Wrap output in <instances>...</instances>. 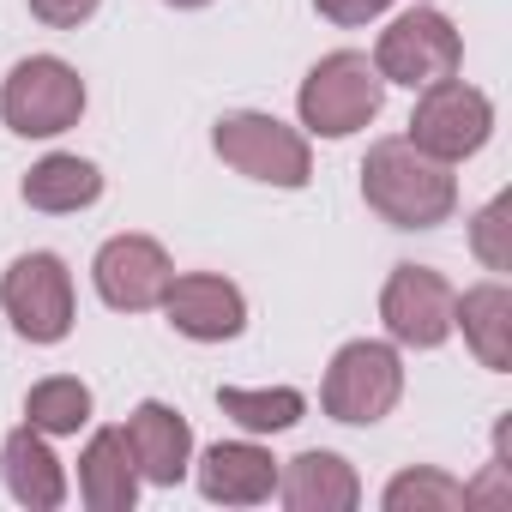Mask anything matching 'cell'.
<instances>
[{
	"mask_svg": "<svg viewBox=\"0 0 512 512\" xmlns=\"http://www.w3.org/2000/svg\"><path fill=\"white\" fill-rule=\"evenodd\" d=\"M25 205L31 211H49V217H73V211H91L103 199V169L91 157H73V151H49L43 163H31L25 175Z\"/></svg>",
	"mask_w": 512,
	"mask_h": 512,
	"instance_id": "18",
	"label": "cell"
},
{
	"mask_svg": "<svg viewBox=\"0 0 512 512\" xmlns=\"http://www.w3.org/2000/svg\"><path fill=\"white\" fill-rule=\"evenodd\" d=\"M79 494L91 512H133L139 500V464L121 428H97L79 452Z\"/></svg>",
	"mask_w": 512,
	"mask_h": 512,
	"instance_id": "16",
	"label": "cell"
},
{
	"mask_svg": "<svg viewBox=\"0 0 512 512\" xmlns=\"http://www.w3.org/2000/svg\"><path fill=\"white\" fill-rule=\"evenodd\" d=\"M217 410L247 434H284L308 416V398L296 386H217Z\"/></svg>",
	"mask_w": 512,
	"mask_h": 512,
	"instance_id": "19",
	"label": "cell"
},
{
	"mask_svg": "<svg viewBox=\"0 0 512 512\" xmlns=\"http://www.w3.org/2000/svg\"><path fill=\"white\" fill-rule=\"evenodd\" d=\"M362 199L392 229H440L458 211V175L410 139H374L362 157Z\"/></svg>",
	"mask_w": 512,
	"mask_h": 512,
	"instance_id": "1",
	"label": "cell"
},
{
	"mask_svg": "<svg viewBox=\"0 0 512 512\" xmlns=\"http://www.w3.org/2000/svg\"><path fill=\"white\" fill-rule=\"evenodd\" d=\"M103 0H31V19H43L49 31H79Z\"/></svg>",
	"mask_w": 512,
	"mask_h": 512,
	"instance_id": "23",
	"label": "cell"
},
{
	"mask_svg": "<svg viewBox=\"0 0 512 512\" xmlns=\"http://www.w3.org/2000/svg\"><path fill=\"white\" fill-rule=\"evenodd\" d=\"M398 398H404V356H398V344H380V338L344 344L320 380V410L344 428L386 422L398 410Z\"/></svg>",
	"mask_w": 512,
	"mask_h": 512,
	"instance_id": "4",
	"label": "cell"
},
{
	"mask_svg": "<svg viewBox=\"0 0 512 512\" xmlns=\"http://www.w3.org/2000/svg\"><path fill=\"white\" fill-rule=\"evenodd\" d=\"M0 476H7V494L31 512H55L67 500V470H61L49 434H37L31 422H19L0 440Z\"/></svg>",
	"mask_w": 512,
	"mask_h": 512,
	"instance_id": "15",
	"label": "cell"
},
{
	"mask_svg": "<svg viewBox=\"0 0 512 512\" xmlns=\"http://www.w3.org/2000/svg\"><path fill=\"white\" fill-rule=\"evenodd\" d=\"M452 308H458V290L434 266H392L380 290V326L404 350H440L452 338Z\"/></svg>",
	"mask_w": 512,
	"mask_h": 512,
	"instance_id": "9",
	"label": "cell"
},
{
	"mask_svg": "<svg viewBox=\"0 0 512 512\" xmlns=\"http://www.w3.org/2000/svg\"><path fill=\"white\" fill-rule=\"evenodd\" d=\"M163 7H175V13H199V7H211V0H163Z\"/></svg>",
	"mask_w": 512,
	"mask_h": 512,
	"instance_id": "25",
	"label": "cell"
},
{
	"mask_svg": "<svg viewBox=\"0 0 512 512\" xmlns=\"http://www.w3.org/2000/svg\"><path fill=\"white\" fill-rule=\"evenodd\" d=\"M211 151L247 175V181H266V187H308L314 181V151H308V133H296L290 121L278 115H260V109H235L211 127Z\"/></svg>",
	"mask_w": 512,
	"mask_h": 512,
	"instance_id": "3",
	"label": "cell"
},
{
	"mask_svg": "<svg viewBox=\"0 0 512 512\" xmlns=\"http://www.w3.org/2000/svg\"><path fill=\"white\" fill-rule=\"evenodd\" d=\"M157 308L193 344H229L247 326V296L229 278H217V272H181V278H169V290H163Z\"/></svg>",
	"mask_w": 512,
	"mask_h": 512,
	"instance_id": "11",
	"label": "cell"
},
{
	"mask_svg": "<svg viewBox=\"0 0 512 512\" xmlns=\"http://www.w3.org/2000/svg\"><path fill=\"white\" fill-rule=\"evenodd\" d=\"M193 482L211 506H260L278 494V458L260 440H217L199 452Z\"/></svg>",
	"mask_w": 512,
	"mask_h": 512,
	"instance_id": "12",
	"label": "cell"
},
{
	"mask_svg": "<svg viewBox=\"0 0 512 512\" xmlns=\"http://www.w3.org/2000/svg\"><path fill=\"white\" fill-rule=\"evenodd\" d=\"M464 61V43L452 31L446 13L434 7H410L404 19H392L380 31V49H374V67L386 85H404V91H428L440 79H452Z\"/></svg>",
	"mask_w": 512,
	"mask_h": 512,
	"instance_id": "8",
	"label": "cell"
},
{
	"mask_svg": "<svg viewBox=\"0 0 512 512\" xmlns=\"http://www.w3.org/2000/svg\"><path fill=\"white\" fill-rule=\"evenodd\" d=\"M488 133H494V103H488V91H476V85H464V79L452 73V79L416 91V109H410V133H404V139H410L416 151L440 157V163H464V157H476V151L488 145Z\"/></svg>",
	"mask_w": 512,
	"mask_h": 512,
	"instance_id": "7",
	"label": "cell"
},
{
	"mask_svg": "<svg viewBox=\"0 0 512 512\" xmlns=\"http://www.w3.org/2000/svg\"><path fill=\"white\" fill-rule=\"evenodd\" d=\"M91 278H97L103 308H115V314H145V308L163 302L175 266H169L163 241H151V235H109V241L97 247V260H91Z\"/></svg>",
	"mask_w": 512,
	"mask_h": 512,
	"instance_id": "10",
	"label": "cell"
},
{
	"mask_svg": "<svg viewBox=\"0 0 512 512\" xmlns=\"http://www.w3.org/2000/svg\"><path fill=\"white\" fill-rule=\"evenodd\" d=\"M0 308L25 344H61L73 332V272L61 253H19L0 278Z\"/></svg>",
	"mask_w": 512,
	"mask_h": 512,
	"instance_id": "6",
	"label": "cell"
},
{
	"mask_svg": "<svg viewBox=\"0 0 512 512\" xmlns=\"http://www.w3.org/2000/svg\"><path fill=\"white\" fill-rule=\"evenodd\" d=\"M127 446H133V464H139V482H157V488H175L187 470H193V428L181 410H169L163 398H145L133 416H127Z\"/></svg>",
	"mask_w": 512,
	"mask_h": 512,
	"instance_id": "13",
	"label": "cell"
},
{
	"mask_svg": "<svg viewBox=\"0 0 512 512\" xmlns=\"http://www.w3.org/2000/svg\"><path fill=\"white\" fill-rule=\"evenodd\" d=\"M85 115V79L61 55H25L0 85V121L19 139H61Z\"/></svg>",
	"mask_w": 512,
	"mask_h": 512,
	"instance_id": "5",
	"label": "cell"
},
{
	"mask_svg": "<svg viewBox=\"0 0 512 512\" xmlns=\"http://www.w3.org/2000/svg\"><path fill=\"white\" fill-rule=\"evenodd\" d=\"M452 332H464V344L476 350V362L488 374H506L512 368V290L500 278L464 290L452 308Z\"/></svg>",
	"mask_w": 512,
	"mask_h": 512,
	"instance_id": "17",
	"label": "cell"
},
{
	"mask_svg": "<svg viewBox=\"0 0 512 512\" xmlns=\"http://www.w3.org/2000/svg\"><path fill=\"white\" fill-rule=\"evenodd\" d=\"M506 217H512V199L494 193V199L476 211V223H470V247H476V260H482L488 272H506V266H512V247H506V229H512V223H506Z\"/></svg>",
	"mask_w": 512,
	"mask_h": 512,
	"instance_id": "22",
	"label": "cell"
},
{
	"mask_svg": "<svg viewBox=\"0 0 512 512\" xmlns=\"http://www.w3.org/2000/svg\"><path fill=\"white\" fill-rule=\"evenodd\" d=\"M386 103V79L362 49H338L326 61H314V73L296 91V115L314 139H350L362 133Z\"/></svg>",
	"mask_w": 512,
	"mask_h": 512,
	"instance_id": "2",
	"label": "cell"
},
{
	"mask_svg": "<svg viewBox=\"0 0 512 512\" xmlns=\"http://www.w3.org/2000/svg\"><path fill=\"white\" fill-rule=\"evenodd\" d=\"M320 7V19H332V25H344V31H356V25H368V19H380L392 0H314Z\"/></svg>",
	"mask_w": 512,
	"mask_h": 512,
	"instance_id": "24",
	"label": "cell"
},
{
	"mask_svg": "<svg viewBox=\"0 0 512 512\" xmlns=\"http://www.w3.org/2000/svg\"><path fill=\"white\" fill-rule=\"evenodd\" d=\"M380 500H386V512H452V506H464V482H452L434 464H416V470H398Z\"/></svg>",
	"mask_w": 512,
	"mask_h": 512,
	"instance_id": "21",
	"label": "cell"
},
{
	"mask_svg": "<svg viewBox=\"0 0 512 512\" xmlns=\"http://www.w3.org/2000/svg\"><path fill=\"white\" fill-rule=\"evenodd\" d=\"M278 500L290 512H350L362 500V476L350 458L314 446V452H296L290 464H278Z\"/></svg>",
	"mask_w": 512,
	"mask_h": 512,
	"instance_id": "14",
	"label": "cell"
},
{
	"mask_svg": "<svg viewBox=\"0 0 512 512\" xmlns=\"http://www.w3.org/2000/svg\"><path fill=\"white\" fill-rule=\"evenodd\" d=\"M25 422H31L37 434H49V440L79 434V428L91 422V386H85L79 374H49V380H37V386L25 392Z\"/></svg>",
	"mask_w": 512,
	"mask_h": 512,
	"instance_id": "20",
	"label": "cell"
}]
</instances>
